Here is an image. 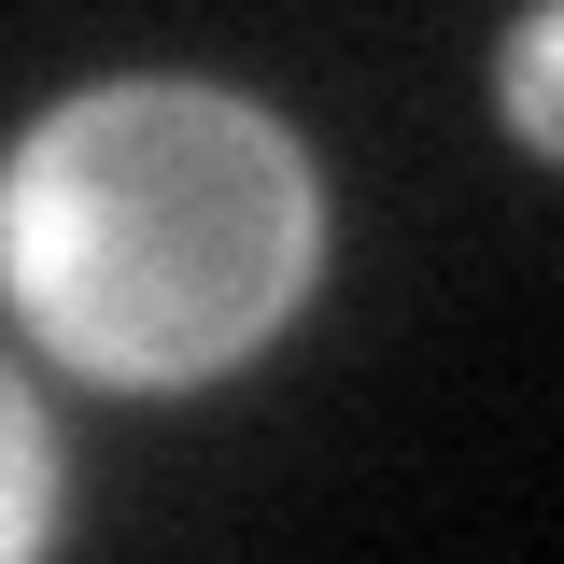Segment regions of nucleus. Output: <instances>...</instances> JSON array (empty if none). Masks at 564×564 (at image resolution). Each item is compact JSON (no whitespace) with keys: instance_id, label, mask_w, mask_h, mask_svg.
<instances>
[{"instance_id":"1","label":"nucleus","mask_w":564,"mask_h":564,"mask_svg":"<svg viewBox=\"0 0 564 564\" xmlns=\"http://www.w3.org/2000/svg\"><path fill=\"white\" fill-rule=\"evenodd\" d=\"M311 155L212 85H99L0 184L14 311L99 381H212L311 282Z\"/></svg>"},{"instance_id":"3","label":"nucleus","mask_w":564,"mask_h":564,"mask_svg":"<svg viewBox=\"0 0 564 564\" xmlns=\"http://www.w3.org/2000/svg\"><path fill=\"white\" fill-rule=\"evenodd\" d=\"M551 70H564V29H551V14H536V29L508 43V113H522V128H536V141H551Z\"/></svg>"},{"instance_id":"2","label":"nucleus","mask_w":564,"mask_h":564,"mask_svg":"<svg viewBox=\"0 0 564 564\" xmlns=\"http://www.w3.org/2000/svg\"><path fill=\"white\" fill-rule=\"evenodd\" d=\"M43 508H57V466H43V423H29V395L0 381V564L43 551Z\"/></svg>"}]
</instances>
